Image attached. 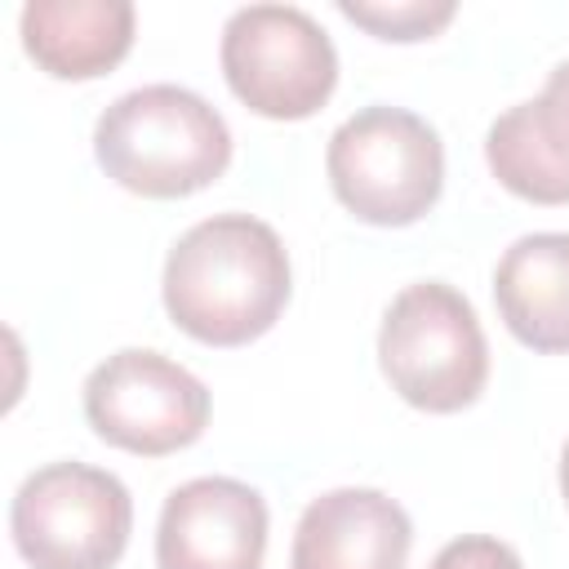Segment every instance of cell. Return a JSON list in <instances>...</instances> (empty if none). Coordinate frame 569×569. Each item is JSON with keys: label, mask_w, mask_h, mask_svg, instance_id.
<instances>
[{"label": "cell", "mask_w": 569, "mask_h": 569, "mask_svg": "<svg viewBox=\"0 0 569 569\" xmlns=\"http://www.w3.org/2000/svg\"><path fill=\"white\" fill-rule=\"evenodd\" d=\"M289 253L262 218L213 213L178 236L164 258L169 320L209 347H244L262 338L289 302Z\"/></svg>", "instance_id": "6da1fadb"}, {"label": "cell", "mask_w": 569, "mask_h": 569, "mask_svg": "<svg viewBox=\"0 0 569 569\" xmlns=\"http://www.w3.org/2000/svg\"><path fill=\"white\" fill-rule=\"evenodd\" d=\"M93 156L124 191L178 200L222 178L231 164V129L200 93L182 84H142L98 116Z\"/></svg>", "instance_id": "7a4b0ae2"}, {"label": "cell", "mask_w": 569, "mask_h": 569, "mask_svg": "<svg viewBox=\"0 0 569 569\" xmlns=\"http://www.w3.org/2000/svg\"><path fill=\"white\" fill-rule=\"evenodd\" d=\"M378 365L391 391H400L413 409H467L489 378V342L476 307L445 280L405 284L382 316Z\"/></svg>", "instance_id": "3957f363"}, {"label": "cell", "mask_w": 569, "mask_h": 569, "mask_svg": "<svg viewBox=\"0 0 569 569\" xmlns=\"http://www.w3.org/2000/svg\"><path fill=\"white\" fill-rule=\"evenodd\" d=\"M333 196L373 227L418 222L445 187L440 133L405 107H360L347 116L325 151Z\"/></svg>", "instance_id": "277c9868"}, {"label": "cell", "mask_w": 569, "mask_h": 569, "mask_svg": "<svg viewBox=\"0 0 569 569\" xmlns=\"http://www.w3.org/2000/svg\"><path fill=\"white\" fill-rule=\"evenodd\" d=\"M133 529V498L120 476L89 462L31 471L9 507V533L31 569H111Z\"/></svg>", "instance_id": "5b68a950"}, {"label": "cell", "mask_w": 569, "mask_h": 569, "mask_svg": "<svg viewBox=\"0 0 569 569\" xmlns=\"http://www.w3.org/2000/svg\"><path fill=\"white\" fill-rule=\"evenodd\" d=\"M222 76L267 120H302L338 84L329 31L298 4H244L222 27Z\"/></svg>", "instance_id": "8992f818"}, {"label": "cell", "mask_w": 569, "mask_h": 569, "mask_svg": "<svg viewBox=\"0 0 569 569\" xmlns=\"http://www.w3.org/2000/svg\"><path fill=\"white\" fill-rule=\"evenodd\" d=\"M84 418L107 445L160 458L200 440L209 387L151 347H124L84 378Z\"/></svg>", "instance_id": "52a82bcc"}, {"label": "cell", "mask_w": 569, "mask_h": 569, "mask_svg": "<svg viewBox=\"0 0 569 569\" xmlns=\"http://www.w3.org/2000/svg\"><path fill=\"white\" fill-rule=\"evenodd\" d=\"M267 502L231 476H200L164 498L156 525L160 569H262Z\"/></svg>", "instance_id": "ba28073f"}, {"label": "cell", "mask_w": 569, "mask_h": 569, "mask_svg": "<svg viewBox=\"0 0 569 569\" xmlns=\"http://www.w3.org/2000/svg\"><path fill=\"white\" fill-rule=\"evenodd\" d=\"M409 547V511L382 489L347 485L302 507L289 569H405Z\"/></svg>", "instance_id": "9c48e42d"}, {"label": "cell", "mask_w": 569, "mask_h": 569, "mask_svg": "<svg viewBox=\"0 0 569 569\" xmlns=\"http://www.w3.org/2000/svg\"><path fill=\"white\" fill-rule=\"evenodd\" d=\"M493 178L533 204H569V58L551 67L538 98L507 107L485 133Z\"/></svg>", "instance_id": "30bf717a"}, {"label": "cell", "mask_w": 569, "mask_h": 569, "mask_svg": "<svg viewBox=\"0 0 569 569\" xmlns=\"http://www.w3.org/2000/svg\"><path fill=\"white\" fill-rule=\"evenodd\" d=\"M133 44L129 0H31L22 4V49L58 80L107 76Z\"/></svg>", "instance_id": "8fae6325"}, {"label": "cell", "mask_w": 569, "mask_h": 569, "mask_svg": "<svg viewBox=\"0 0 569 569\" xmlns=\"http://www.w3.org/2000/svg\"><path fill=\"white\" fill-rule=\"evenodd\" d=\"M502 325L533 351H569V231L520 236L493 271Z\"/></svg>", "instance_id": "7c38bea8"}, {"label": "cell", "mask_w": 569, "mask_h": 569, "mask_svg": "<svg viewBox=\"0 0 569 569\" xmlns=\"http://www.w3.org/2000/svg\"><path fill=\"white\" fill-rule=\"evenodd\" d=\"M338 13L382 40H427L453 18V0H338Z\"/></svg>", "instance_id": "4fadbf2b"}, {"label": "cell", "mask_w": 569, "mask_h": 569, "mask_svg": "<svg viewBox=\"0 0 569 569\" xmlns=\"http://www.w3.org/2000/svg\"><path fill=\"white\" fill-rule=\"evenodd\" d=\"M427 569H525V565H520L516 547H507L502 538H489V533H462V538L445 542Z\"/></svg>", "instance_id": "5bb4252c"}, {"label": "cell", "mask_w": 569, "mask_h": 569, "mask_svg": "<svg viewBox=\"0 0 569 569\" xmlns=\"http://www.w3.org/2000/svg\"><path fill=\"white\" fill-rule=\"evenodd\" d=\"M560 493H565V502H569V440H565V449H560Z\"/></svg>", "instance_id": "9a60e30c"}]
</instances>
